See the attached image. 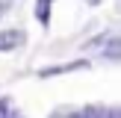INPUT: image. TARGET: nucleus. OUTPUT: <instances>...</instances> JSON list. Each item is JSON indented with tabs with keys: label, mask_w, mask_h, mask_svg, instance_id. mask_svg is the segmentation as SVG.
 Listing matches in <instances>:
<instances>
[{
	"label": "nucleus",
	"mask_w": 121,
	"mask_h": 118,
	"mask_svg": "<svg viewBox=\"0 0 121 118\" xmlns=\"http://www.w3.org/2000/svg\"><path fill=\"white\" fill-rule=\"evenodd\" d=\"M24 41H27V33L24 30H0V53L18 50Z\"/></svg>",
	"instance_id": "1"
},
{
	"label": "nucleus",
	"mask_w": 121,
	"mask_h": 118,
	"mask_svg": "<svg viewBox=\"0 0 121 118\" xmlns=\"http://www.w3.org/2000/svg\"><path fill=\"white\" fill-rule=\"evenodd\" d=\"M89 68L86 59H77V62H65V65H50V68H41L39 77H56V74H68V71H83Z\"/></svg>",
	"instance_id": "2"
},
{
	"label": "nucleus",
	"mask_w": 121,
	"mask_h": 118,
	"mask_svg": "<svg viewBox=\"0 0 121 118\" xmlns=\"http://www.w3.org/2000/svg\"><path fill=\"white\" fill-rule=\"evenodd\" d=\"M50 9H53V0H35V21L41 27H50Z\"/></svg>",
	"instance_id": "3"
},
{
	"label": "nucleus",
	"mask_w": 121,
	"mask_h": 118,
	"mask_svg": "<svg viewBox=\"0 0 121 118\" xmlns=\"http://www.w3.org/2000/svg\"><path fill=\"white\" fill-rule=\"evenodd\" d=\"M86 109H89V118H118L115 106H86Z\"/></svg>",
	"instance_id": "4"
},
{
	"label": "nucleus",
	"mask_w": 121,
	"mask_h": 118,
	"mask_svg": "<svg viewBox=\"0 0 121 118\" xmlns=\"http://www.w3.org/2000/svg\"><path fill=\"white\" fill-rule=\"evenodd\" d=\"M0 118H9V100H0Z\"/></svg>",
	"instance_id": "5"
},
{
	"label": "nucleus",
	"mask_w": 121,
	"mask_h": 118,
	"mask_svg": "<svg viewBox=\"0 0 121 118\" xmlns=\"http://www.w3.org/2000/svg\"><path fill=\"white\" fill-rule=\"evenodd\" d=\"M65 118H89V109H77V112H71V115H65Z\"/></svg>",
	"instance_id": "6"
},
{
	"label": "nucleus",
	"mask_w": 121,
	"mask_h": 118,
	"mask_svg": "<svg viewBox=\"0 0 121 118\" xmlns=\"http://www.w3.org/2000/svg\"><path fill=\"white\" fill-rule=\"evenodd\" d=\"M9 6H12V0H0V15H3V12H9Z\"/></svg>",
	"instance_id": "7"
},
{
	"label": "nucleus",
	"mask_w": 121,
	"mask_h": 118,
	"mask_svg": "<svg viewBox=\"0 0 121 118\" xmlns=\"http://www.w3.org/2000/svg\"><path fill=\"white\" fill-rule=\"evenodd\" d=\"M86 3H89V6H98V3H100V0H86Z\"/></svg>",
	"instance_id": "8"
}]
</instances>
